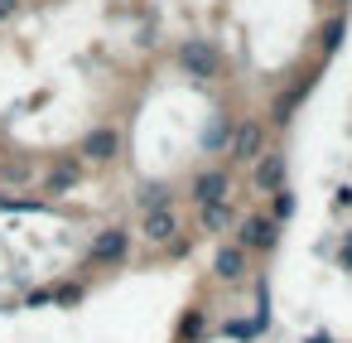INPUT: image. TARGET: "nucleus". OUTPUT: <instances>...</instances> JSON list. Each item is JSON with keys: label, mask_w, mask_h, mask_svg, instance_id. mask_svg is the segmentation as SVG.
Returning <instances> with one entry per match:
<instances>
[{"label": "nucleus", "mask_w": 352, "mask_h": 343, "mask_svg": "<svg viewBox=\"0 0 352 343\" xmlns=\"http://www.w3.org/2000/svg\"><path fill=\"white\" fill-rule=\"evenodd\" d=\"M188 198H193V208H212V203L232 198V169H227V165H208V169H198L193 184H188Z\"/></svg>", "instance_id": "f257e3e1"}, {"label": "nucleus", "mask_w": 352, "mask_h": 343, "mask_svg": "<svg viewBox=\"0 0 352 343\" xmlns=\"http://www.w3.org/2000/svg\"><path fill=\"white\" fill-rule=\"evenodd\" d=\"M227 155H232V165H256L265 155V126L256 116L236 121L232 126V141H227Z\"/></svg>", "instance_id": "f03ea898"}, {"label": "nucleus", "mask_w": 352, "mask_h": 343, "mask_svg": "<svg viewBox=\"0 0 352 343\" xmlns=\"http://www.w3.org/2000/svg\"><path fill=\"white\" fill-rule=\"evenodd\" d=\"M275 242H280V222L270 213H246L236 222V247L241 251H275Z\"/></svg>", "instance_id": "7ed1b4c3"}, {"label": "nucleus", "mask_w": 352, "mask_h": 343, "mask_svg": "<svg viewBox=\"0 0 352 343\" xmlns=\"http://www.w3.org/2000/svg\"><path fill=\"white\" fill-rule=\"evenodd\" d=\"M126 256H131V232L126 227H102L92 237V247H87V261L92 266H121Z\"/></svg>", "instance_id": "20e7f679"}, {"label": "nucleus", "mask_w": 352, "mask_h": 343, "mask_svg": "<svg viewBox=\"0 0 352 343\" xmlns=\"http://www.w3.org/2000/svg\"><path fill=\"white\" fill-rule=\"evenodd\" d=\"M116 155H121L116 126H97V131H87V136L78 141V160H82V165H111Z\"/></svg>", "instance_id": "39448f33"}, {"label": "nucleus", "mask_w": 352, "mask_h": 343, "mask_svg": "<svg viewBox=\"0 0 352 343\" xmlns=\"http://www.w3.org/2000/svg\"><path fill=\"white\" fill-rule=\"evenodd\" d=\"M251 184H256L261 194L285 189V184H289V160H285V150H265V155L251 165Z\"/></svg>", "instance_id": "423d86ee"}, {"label": "nucleus", "mask_w": 352, "mask_h": 343, "mask_svg": "<svg viewBox=\"0 0 352 343\" xmlns=\"http://www.w3.org/2000/svg\"><path fill=\"white\" fill-rule=\"evenodd\" d=\"M179 63L193 73V78H212L217 73V49L208 39H184L179 44Z\"/></svg>", "instance_id": "0eeeda50"}, {"label": "nucleus", "mask_w": 352, "mask_h": 343, "mask_svg": "<svg viewBox=\"0 0 352 343\" xmlns=\"http://www.w3.org/2000/svg\"><path fill=\"white\" fill-rule=\"evenodd\" d=\"M140 237H145L150 247H169V242L179 237V213H174V208H150L145 222H140Z\"/></svg>", "instance_id": "6e6552de"}, {"label": "nucleus", "mask_w": 352, "mask_h": 343, "mask_svg": "<svg viewBox=\"0 0 352 343\" xmlns=\"http://www.w3.org/2000/svg\"><path fill=\"white\" fill-rule=\"evenodd\" d=\"M82 179V160L78 155H58L54 165H49V174H44V194H63V189H73Z\"/></svg>", "instance_id": "1a4fd4ad"}, {"label": "nucleus", "mask_w": 352, "mask_h": 343, "mask_svg": "<svg viewBox=\"0 0 352 343\" xmlns=\"http://www.w3.org/2000/svg\"><path fill=\"white\" fill-rule=\"evenodd\" d=\"M212 276H217V280H232V285H236V280L246 276V251H241L236 242H232V247H222V251L212 256Z\"/></svg>", "instance_id": "9d476101"}, {"label": "nucleus", "mask_w": 352, "mask_h": 343, "mask_svg": "<svg viewBox=\"0 0 352 343\" xmlns=\"http://www.w3.org/2000/svg\"><path fill=\"white\" fill-rule=\"evenodd\" d=\"M232 227V198L212 203V208H198V232H227Z\"/></svg>", "instance_id": "9b49d317"}, {"label": "nucleus", "mask_w": 352, "mask_h": 343, "mask_svg": "<svg viewBox=\"0 0 352 343\" xmlns=\"http://www.w3.org/2000/svg\"><path fill=\"white\" fill-rule=\"evenodd\" d=\"M135 208L140 213H150V208H174V189L160 179V184H145L140 189V198H135Z\"/></svg>", "instance_id": "f8f14e48"}, {"label": "nucleus", "mask_w": 352, "mask_h": 343, "mask_svg": "<svg viewBox=\"0 0 352 343\" xmlns=\"http://www.w3.org/2000/svg\"><path fill=\"white\" fill-rule=\"evenodd\" d=\"M30 179H39L34 160H0V184H30Z\"/></svg>", "instance_id": "ddd939ff"}, {"label": "nucleus", "mask_w": 352, "mask_h": 343, "mask_svg": "<svg viewBox=\"0 0 352 343\" xmlns=\"http://www.w3.org/2000/svg\"><path fill=\"white\" fill-rule=\"evenodd\" d=\"M232 126H236V116H217V121L208 126V136H203V150H227V141H232Z\"/></svg>", "instance_id": "4468645a"}, {"label": "nucleus", "mask_w": 352, "mask_h": 343, "mask_svg": "<svg viewBox=\"0 0 352 343\" xmlns=\"http://www.w3.org/2000/svg\"><path fill=\"white\" fill-rule=\"evenodd\" d=\"M270 218H275V222H289V218H294V189H289V184L270 194Z\"/></svg>", "instance_id": "2eb2a0df"}, {"label": "nucleus", "mask_w": 352, "mask_h": 343, "mask_svg": "<svg viewBox=\"0 0 352 343\" xmlns=\"http://www.w3.org/2000/svg\"><path fill=\"white\" fill-rule=\"evenodd\" d=\"M261 329H265L261 319H227V324H222V333H227V338H241V343H246V338H256Z\"/></svg>", "instance_id": "dca6fc26"}, {"label": "nucleus", "mask_w": 352, "mask_h": 343, "mask_svg": "<svg viewBox=\"0 0 352 343\" xmlns=\"http://www.w3.org/2000/svg\"><path fill=\"white\" fill-rule=\"evenodd\" d=\"M342 34H347V20H342V15H338V20H328V30H323V49L333 54V49L342 44Z\"/></svg>", "instance_id": "f3484780"}, {"label": "nucleus", "mask_w": 352, "mask_h": 343, "mask_svg": "<svg viewBox=\"0 0 352 343\" xmlns=\"http://www.w3.org/2000/svg\"><path fill=\"white\" fill-rule=\"evenodd\" d=\"M15 10H20V0H0V20H10Z\"/></svg>", "instance_id": "a211bd4d"}, {"label": "nucleus", "mask_w": 352, "mask_h": 343, "mask_svg": "<svg viewBox=\"0 0 352 343\" xmlns=\"http://www.w3.org/2000/svg\"><path fill=\"white\" fill-rule=\"evenodd\" d=\"M304 343H333V333H309Z\"/></svg>", "instance_id": "6ab92c4d"}, {"label": "nucleus", "mask_w": 352, "mask_h": 343, "mask_svg": "<svg viewBox=\"0 0 352 343\" xmlns=\"http://www.w3.org/2000/svg\"><path fill=\"white\" fill-rule=\"evenodd\" d=\"M338 6H347V0H338Z\"/></svg>", "instance_id": "aec40b11"}]
</instances>
